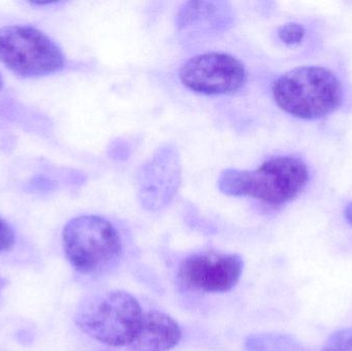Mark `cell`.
<instances>
[{"label":"cell","mask_w":352,"mask_h":351,"mask_svg":"<svg viewBox=\"0 0 352 351\" xmlns=\"http://www.w3.org/2000/svg\"><path fill=\"white\" fill-rule=\"evenodd\" d=\"M308 183L309 169L302 159L278 156L265 161L254 171L226 169L217 185L225 195L254 198L277 207L295 200Z\"/></svg>","instance_id":"1"},{"label":"cell","mask_w":352,"mask_h":351,"mask_svg":"<svg viewBox=\"0 0 352 351\" xmlns=\"http://www.w3.org/2000/svg\"><path fill=\"white\" fill-rule=\"evenodd\" d=\"M272 96L279 109L301 120H318L340 106L343 88L338 76L322 66H301L274 80Z\"/></svg>","instance_id":"2"},{"label":"cell","mask_w":352,"mask_h":351,"mask_svg":"<svg viewBox=\"0 0 352 351\" xmlns=\"http://www.w3.org/2000/svg\"><path fill=\"white\" fill-rule=\"evenodd\" d=\"M62 245L70 265L84 275L109 272L123 256V242L117 229L99 216L70 220L62 232Z\"/></svg>","instance_id":"3"},{"label":"cell","mask_w":352,"mask_h":351,"mask_svg":"<svg viewBox=\"0 0 352 351\" xmlns=\"http://www.w3.org/2000/svg\"><path fill=\"white\" fill-rule=\"evenodd\" d=\"M142 315L140 302L129 293L107 291L82 301L74 319L92 339L111 348H127L138 331Z\"/></svg>","instance_id":"4"},{"label":"cell","mask_w":352,"mask_h":351,"mask_svg":"<svg viewBox=\"0 0 352 351\" xmlns=\"http://www.w3.org/2000/svg\"><path fill=\"white\" fill-rule=\"evenodd\" d=\"M0 62L23 78H41L61 71L66 57L43 31L29 25L0 27Z\"/></svg>","instance_id":"5"},{"label":"cell","mask_w":352,"mask_h":351,"mask_svg":"<svg viewBox=\"0 0 352 351\" xmlns=\"http://www.w3.org/2000/svg\"><path fill=\"white\" fill-rule=\"evenodd\" d=\"M178 76L186 88L203 95L235 94L246 82L243 63L217 52L190 58L182 64Z\"/></svg>","instance_id":"6"},{"label":"cell","mask_w":352,"mask_h":351,"mask_svg":"<svg viewBox=\"0 0 352 351\" xmlns=\"http://www.w3.org/2000/svg\"><path fill=\"white\" fill-rule=\"evenodd\" d=\"M243 271L241 257L234 253L204 251L188 256L180 263V284L198 293L217 294L231 291Z\"/></svg>","instance_id":"7"},{"label":"cell","mask_w":352,"mask_h":351,"mask_svg":"<svg viewBox=\"0 0 352 351\" xmlns=\"http://www.w3.org/2000/svg\"><path fill=\"white\" fill-rule=\"evenodd\" d=\"M182 181V165L175 146L159 148L138 177L140 199L144 208L158 210L170 203Z\"/></svg>","instance_id":"8"},{"label":"cell","mask_w":352,"mask_h":351,"mask_svg":"<svg viewBox=\"0 0 352 351\" xmlns=\"http://www.w3.org/2000/svg\"><path fill=\"white\" fill-rule=\"evenodd\" d=\"M182 339V330L173 317L159 311H146L128 351H168Z\"/></svg>","instance_id":"9"},{"label":"cell","mask_w":352,"mask_h":351,"mask_svg":"<svg viewBox=\"0 0 352 351\" xmlns=\"http://www.w3.org/2000/svg\"><path fill=\"white\" fill-rule=\"evenodd\" d=\"M223 2L190 1L180 8L176 16L178 28L206 26L214 29H226L231 24V18L226 12Z\"/></svg>","instance_id":"10"},{"label":"cell","mask_w":352,"mask_h":351,"mask_svg":"<svg viewBox=\"0 0 352 351\" xmlns=\"http://www.w3.org/2000/svg\"><path fill=\"white\" fill-rule=\"evenodd\" d=\"M246 351H308L293 336L268 333L252 335L246 339Z\"/></svg>","instance_id":"11"},{"label":"cell","mask_w":352,"mask_h":351,"mask_svg":"<svg viewBox=\"0 0 352 351\" xmlns=\"http://www.w3.org/2000/svg\"><path fill=\"white\" fill-rule=\"evenodd\" d=\"M322 351H352V328L333 333L327 340Z\"/></svg>","instance_id":"12"},{"label":"cell","mask_w":352,"mask_h":351,"mask_svg":"<svg viewBox=\"0 0 352 351\" xmlns=\"http://www.w3.org/2000/svg\"><path fill=\"white\" fill-rule=\"evenodd\" d=\"M306 35V29L299 23H287L279 28L278 37L287 45H297Z\"/></svg>","instance_id":"13"},{"label":"cell","mask_w":352,"mask_h":351,"mask_svg":"<svg viewBox=\"0 0 352 351\" xmlns=\"http://www.w3.org/2000/svg\"><path fill=\"white\" fill-rule=\"evenodd\" d=\"M14 243V230L3 218H0V253L8 251Z\"/></svg>","instance_id":"14"},{"label":"cell","mask_w":352,"mask_h":351,"mask_svg":"<svg viewBox=\"0 0 352 351\" xmlns=\"http://www.w3.org/2000/svg\"><path fill=\"white\" fill-rule=\"evenodd\" d=\"M344 218L345 220H347V223L352 227V202L345 207Z\"/></svg>","instance_id":"15"},{"label":"cell","mask_w":352,"mask_h":351,"mask_svg":"<svg viewBox=\"0 0 352 351\" xmlns=\"http://www.w3.org/2000/svg\"><path fill=\"white\" fill-rule=\"evenodd\" d=\"M3 78H2L1 72H0V90H1L2 87H3Z\"/></svg>","instance_id":"16"}]
</instances>
